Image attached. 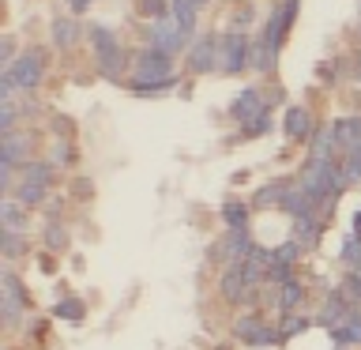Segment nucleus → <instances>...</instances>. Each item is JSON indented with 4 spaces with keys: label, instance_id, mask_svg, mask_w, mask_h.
I'll list each match as a JSON object with an SVG mask.
<instances>
[{
    "label": "nucleus",
    "instance_id": "24",
    "mask_svg": "<svg viewBox=\"0 0 361 350\" xmlns=\"http://www.w3.org/2000/svg\"><path fill=\"white\" fill-rule=\"evenodd\" d=\"M222 222L230 226V230H248V207L237 200H226L222 203Z\"/></svg>",
    "mask_w": 361,
    "mask_h": 350
},
{
    "label": "nucleus",
    "instance_id": "44",
    "mask_svg": "<svg viewBox=\"0 0 361 350\" xmlns=\"http://www.w3.org/2000/svg\"><path fill=\"white\" fill-rule=\"evenodd\" d=\"M357 83H361V72H357Z\"/></svg>",
    "mask_w": 361,
    "mask_h": 350
},
{
    "label": "nucleus",
    "instance_id": "11",
    "mask_svg": "<svg viewBox=\"0 0 361 350\" xmlns=\"http://www.w3.org/2000/svg\"><path fill=\"white\" fill-rule=\"evenodd\" d=\"M214 253H219V264H241V260L252 253V237H248V230H226V237L219 241V248H214Z\"/></svg>",
    "mask_w": 361,
    "mask_h": 350
},
{
    "label": "nucleus",
    "instance_id": "32",
    "mask_svg": "<svg viewBox=\"0 0 361 350\" xmlns=\"http://www.w3.org/2000/svg\"><path fill=\"white\" fill-rule=\"evenodd\" d=\"M64 245H68V230L61 222H49V226H45V248L56 253V248H64Z\"/></svg>",
    "mask_w": 361,
    "mask_h": 350
},
{
    "label": "nucleus",
    "instance_id": "46",
    "mask_svg": "<svg viewBox=\"0 0 361 350\" xmlns=\"http://www.w3.org/2000/svg\"><path fill=\"white\" fill-rule=\"evenodd\" d=\"M357 30H361V27H357Z\"/></svg>",
    "mask_w": 361,
    "mask_h": 350
},
{
    "label": "nucleus",
    "instance_id": "36",
    "mask_svg": "<svg viewBox=\"0 0 361 350\" xmlns=\"http://www.w3.org/2000/svg\"><path fill=\"white\" fill-rule=\"evenodd\" d=\"M140 11H143V16H158V19H162V0H140Z\"/></svg>",
    "mask_w": 361,
    "mask_h": 350
},
{
    "label": "nucleus",
    "instance_id": "26",
    "mask_svg": "<svg viewBox=\"0 0 361 350\" xmlns=\"http://www.w3.org/2000/svg\"><path fill=\"white\" fill-rule=\"evenodd\" d=\"M79 38V27H75V19H53V42L61 45V49H72Z\"/></svg>",
    "mask_w": 361,
    "mask_h": 350
},
{
    "label": "nucleus",
    "instance_id": "16",
    "mask_svg": "<svg viewBox=\"0 0 361 350\" xmlns=\"http://www.w3.org/2000/svg\"><path fill=\"white\" fill-rule=\"evenodd\" d=\"M331 128H335V140H338L343 151H354V147L361 143V117H338Z\"/></svg>",
    "mask_w": 361,
    "mask_h": 350
},
{
    "label": "nucleus",
    "instance_id": "18",
    "mask_svg": "<svg viewBox=\"0 0 361 350\" xmlns=\"http://www.w3.org/2000/svg\"><path fill=\"white\" fill-rule=\"evenodd\" d=\"M282 128H286V140H305L312 128V121H309V109L305 106H290L286 109V121H282Z\"/></svg>",
    "mask_w": 361,
    "mask_h": 350
},
{
    "label": "nucleus",
    "instance_id": "9",
    "mask_svg": "<svg viewBox=\"0 0 361 350\" xmlns=\"http://www.w3.org/2000/svg\"><path fill=\"white\" fill-rule=\"evenodd\" d=\"M219 61H222V42L214 38V34H203V38L188 49L192 72H211V68H219Z\"/></svg>",
    "mask_w": 361,
    "mask_h": 350
},
{
    "label": "nucleus",
    "instance_id": "14",
    "mask_svg": "<svg viewBox=\"0 0 361 350\" xmlns=\"http://www.w3.org/2000/svg\"><path fill=\"white\" fill-rule=\"evenodd\" d=\"M331 339L338 346H361V313H357V305L346 313V320L331 327Z\"/></svg>",
    "mask_w": 361,
    "mask_h": 350
},
{
    "label": "nucleus",
    "instance_id": "27",
    "mask_svg": "<svg viewBox=\"0 0 361 350\" xmlns=\"http://www.w3.org/2000/svg\"><path fill=\"white\" fill-rule=\"evenodd\" d=\"M301 253H305V248L290 237V241H282L279 248H271V264H286V267H293V264L301 260Z\"/></svg>",
    "mask_w": 361,
    "mask_h": 350
},
{
    "label": "nucleus",
    "instance_id": "5",
    "mask_svg": "<svg viewBox=\"0 0 361 350\" xmlns=\"http://www.w3.org/2000/svg\"><path fill=\"white\" fill-rule=\"evenodd\" d=\"M158 79H173V61H169V53L154 49V45L151 49H140L132 83H158Z\"/></svg>",
    "mask_w": 361,
    "mask_h": 350
},
{
    "label": "nucleus",
    "instance_id": "2",
    "mask_svg": "<svg viewBox=\"0 0 361 350\" xmlns=\"http://www.w3.org/2000/svg\"><path fill=\"white\" fill-rule=\"evenodd\" d=\"M90 49H94V61H98V68H102V76H109V79L121 76L124 49H121V38H117L109 27H102V23H94V27H90Z\"/></svg>",
    "mask_w": 361,
    "mask_h": 350
},
{
    "label": "nucleus",
    "instance_id": "42",
    "mask_svg": "<svg viewBox=\"0 0 361 350\" xmlns=\"http://www.w3.org/2000/svg\"><path fill=\"white\" fill-rule=\"evenodd\" d=\"M357 72H361V56H357Z\"/></svg>",
    "mask_w": 361,
    "mask_h": 350
},
{
    "label": "nucleus",
    "instance_id": "25",
    "mask_svg": "<svg viewBox=\"0 0 361 350\" xmlns=\"http://www.w3.org/2000/svg\"><path fill=\"white\" fill-rule=\"evenodd\" d=\"M23 181L49 188V185H53V166H49V162H23Z\"/></svg>",
    "mask_w": 361,
    "mask_h": 350
},
{
    "label": "nucleus",
    "instance_id": "39",
    "mask_svg": "<svg viewBox=\"0 0 361 350\" xmlns=\"http://www.w3.org/2000/svg\"><path fill=\"white\" fill-rule=\"evenodd\" d=\"M90 4H94V0H68V8H72V11H87Z\"/></svg>",
    "mask_w": 361,
    "mask_h": 350
},
{
    "label": "nucleus",
    "instance_id": "17",
    "mask_svg": "<svg viewBox=\"0 0 361 350\" xmlns=\"http://www.w3.org/2000/svg\"><path fill=\"white\" fill-rule=\"evenodd\" d=\"M275 290V286H271ZM301 298H305V290H301V282L298 279H290L286 286H279L275 294H271V305H275V309H282V313H293L301 305Z\"/></svg>",
    "mask_w": 361,
    "mask_h": 350
},
{
    "label": "nucleus",
    "instance_id": "28",
    "mask_svg": "<svg viewBox=\"0 0 361 350\" xmlns=\"http://www.w3.org/2000/svg\"><path fill=\"white\" fill-rule=\"evenodd\" d=\"M275 327H279V339H293V335H298V332H305V327H309V316L286 313V316H282V320H279Z\"/></svg>",
    "mask_w": 361,
    "mask_h": 350
},
{
    "label": "nucleus",
    "instance_id": "45",
    "mask_svg": "<svg viewBox=\"0 0 361 350\" xmlns=\"http://www.w3.org/2000/svg\"><path fill=\"white\" fill-rule=\"evenodd\" d=\"M338 350H346V346H338Z\"/></svg>",
    "mask_w": 361,
    "mask_h": 350
},
{
    "label": "nucleus",
    "instance_id": "34",
    "mask_svg": "<svg viewBox=\"0 0 361 350\" xmlns=\"http://www.w3.org/2000/svg\"><path fill=\"white\" fill-rule=\"evenodd\" d=\"M343 294H346L350 305H361V275L357 271H350V275L343 279Z\"/></svg>",
    "mask_w": 361,
    "mask_h": 350
},
{
    "label": "nucleus",
    "instance_id": "30",
    "mask_svg": "<svg viewBox=\"0 0 361 350\" xmlns=\"http://www.w3.org/2000/svg\"><path fill=\"white\" fill-rule=\"evenodd\" d=\"M343 177H346V185L361 181V143L354 147V151H346V158H343Z\"/></svg>",
    "mask_w": 361,
    "mask_h": 350
},
{
    "label": "nucleus",
    "instance_id": "8",
    "mask_svg": "<svg viewBox=\"0 0 361 350\" xmlns=\"http://www.w3.org/2000/svg\"><path fill=\"white\" fill-rule=\"evenodd\" d=\"M230 113L245 124V128H252V124L264 117V113H271V109H267V102H264V95H259L256 87H245L241 95L230 102Z\"/></svg>",
    "mask_w": 361,
    "mask_h": 350
},
{
    "label": "nucleus",
    "instance_id": "10",
    "mask_svg": "<svg viewBox=\"0 0 361 350\" xmlns=\"http://www.w3.org/2000/svg\"><path fill=\"white\" fill-rule=\"evenodd\" d=\"M248 61H252V53H248V42H245L237 30L226 34V38H222V61H219L222 72H226V76H237Z\"/></svg>",
    "mask_w": 361,
    "mask_h": 350
},
{
    "label": "nucleus",
    "instance_id": "12",
    "mask_svg": "<svg viewBox=\"0 0 361 350\" xmlns=\"http://www.w3.org/2000/svg\"><path fill=\"white\" fill-rule=\"evenodd\" d=\"M316 207H320V200L312 196L309 188H293L290 185V192H286V200H282V211L290 215V219H305V215H316Z\"/></svg>",
    "mask_w": 361,
    "mask_h": 350
},
{
    "label": "nucleus",
    "instance_id": "3",
    "mask_svg": "<svg viewBox=\"0 0 361 350\" xmlns=\"http://www.w3.org/2000/svg\"><path fill=\"white\" fill-rule=\"evenodd\" d=\"M42 76H45V53L42 49L23 53V56H16V61L4 68V79H11L16 90H34L42 83Z\"/></svg>",
    "mask_w": 361,
    "mask_h": 350
},
{
    "label": "nucleus",
    "instance_id": "19",
    "mask_svg": "<svg viewBox=\"0 0 361 350\" xmlns=\"http://www.w3.org/2000/svg\"><path fill=\"white\" fill-rule=\"evenodd\" d=\"M320 219L316 215H305V219H293V241H298L301 248H312L316 241H320Z\"/></svg>",
    "mask_w": 361,
    "mask_h": 350
},
{
    "label": "nucleus",
    "instance_id": "13",
    "mask_svg": "<svg viewBox=\"0 0 361 350\" xmlns=\"http://www.w3.org/2000/svg\"><path fill=\"white\" fill-rule=\"evenodd\" d=\"M219 286H222V298H226V301H245L248 290H252V286L245 282V275H241V264H230V267H226Z\"/></svg>",
    "mask_w": 361,
    "mask_h": 350
},
{
    "label": "nucleus",
    "instance_id": "40",
    "mask_svg": "<svg viewBox=\"0 0 361 350\" xmlns=\"http://www.w3.org/2000/svg\"><path fill=\"white\" fill-rule=\"evenodd\" d=\"M354 237H361V207H357V215H354Z\"/></svg>",
    "mask_w": 361,
    "mask_h": 350
},
{
    "label": "nucleus",
    "instance_id": "15",
    "mask_svg": "<svg viewBox=\"0 0 361 350\" xmlns=\"http://www.w3.org/2000/svg\"><path fill=\"white\" fill-rule=\"evenodd\" d=\"M0 222H4V230H11V234L27 230V211H23V203L16 196L0 200Z\"/></svg>",
    "mask_w": 361,
    "mask_h": 350
},
{
    "label": "nucleus",
    "instance_id": "22",
    "mask_svg": "<svg viewBox=\"0 0 361 350\" xmlns=\"http://www.w3.org/2000/svg\"><path fill=\"white\" fill-rule=\"evenodd\" d=\"M335 147H338L335 128H316L312 143H309V158H331V155H335Z\"/></svg>",
    "mask_w": 361,
    "mask_h": 350
},
{
    "label": "nucleus",
    "instance_id": "1",
    "mask_svg": "<svg viewBox=\"0 0 361 350\" xmlns=\"http://www.w3.org/2000/svg\"><path fill=\"white\" fill-rule=\"evenodd\" d=\"M293 16H298V0H279V8L271 11V23L264 30V42H259V53H256V68H259V72H267V68L275 64L282 42H286V34L293 27Z\"/></svg>",
    "mask_w": 361,
    "mask_h": 350
},
{
    "label": "nucleus",
    "instance_id": "37",
    "mask_svg": "<svg viewBox=\"0 0 361 350\" xmlns=\"http://www.w3.org/2000/svg\"><path fill=\"white\" fill-rule=\"evenodd\" d=\"M53 158H56V162H72L75 155H72V147H68V143H56L53 147Z\"/></svg>",
    "mask_w": 361,
    "mask_h": 350
},
{
    "label": "nucleus",
    "instance_id": "4",
    "mask_svg": "<svg viewBox=\"0 0 361 350\" xmlns=\"http://www.w3.org/2000/svg\"><path fill=\"white\" fill-rule=\"evenodd\" d=\"M23 309H27V290H23L19 275L11 267L0 271V316H4V324H19L23 320Z\"/></svg>",
    "mask_w": 361,
    "mask_h": 350
},
{
    "label": "nucleus",
    "instance_id": "6",
    "mask_svg": "<svg viewBox=\"0 0 361 350\" xmlns=\"http://www.w3.org/2000/svg\"><path fill=\"white\" fill-rule=\"evenodd\" d=\"M233 335L241 339V343H248V346H271V343H282V339H279V327L271 324V320H264L259 313H245L241 320L233 324Z\"/></svg>",
    "mask_w": 361,
    "mask_h": 350
},
{
    "label": "nucleus",
    "instance_id": "21",
    "mask_svg": "<svg viewBox=\"0 0 361 350\" xmlns=\"http://www.w3.org/2000/svg\"><path fill=\"white\" fill-rule=\"evenodd\" d=\"M286 192H290V181H271V185H264L256 192V207H282V200H286Z\"/></svg>",
    "mask_w": 361,
    "mask_h": 350
},
{
    "label": "nucleus",
    "instance_id": "43",
    "mask_svg": "<svg viewBox=\"0 0 361 350\" xmlns=\"http://www.w3.org/2000/svg\"><path fill=\"white\" fill-rule=\"evenodd\" d=\"M219 350H230V346H219Z\"/></svg>",
    "mask_w": 361,
    "mask_h": 350
},
{
    "label": "nucleus",
    "instance_id": "35",
    "mask_svg": "<svg viewBox=\"0 0 361 350\" xmlns=\"http://www.w3.org/2000/svg\"><path fill=\"white\" fill-rule=\"evenodd\" d=\"M16 117H19V109L11 106V102H4V106H0V128H4V135L16 132Z\"/></svg>",
    "mask_w": 361,
    "mask_h": 350
},
{
    "label": "nucleus",
    "instance_id": "23",
    "mask_svg": "<svg viewBox=\"0 0 361 350\" xmlns=\"http://www.w3.org/2000/svg\"><path fill=\"white\" fill-rule=\"evenodd\" d=\"M53 316H56V320H68V324H79L87 316V305L79 298H61V301H56V309H53Z\"/></svg>",
    "mask_w": 361,
    "mask_h": 350
},
{
    "label": "nucleus",
    "instance_id": "38",
    "mask_svg": "<svg viewBox=\"0 0 361 350\" xmlns=\"http://www.w3.org/2000/svg\"><path fill=\"white\" fill-rule=\"evenodd\" d=\"M0 61H16V56H11V38H4V42H0Z\"/></svg>",
    "mask_w": 361,
    "mask_h": 350
},
{
    "label": "nucleus",
    "instance_id": "41",
    "mask_svg": "<svg viewBox=\"0 0 361 350\" xmlns=\"http://www.w3.org/2000/svg\"><path fill=\"white\" fill-rule=\"evenodd\" d=\"M185 4H192V8H203V4H207V0H185Z\"/></svg>",
    "mask_w": 361,
    "mask_h": 350
},
{
    "label": "nucleus",
    "instance_id": "31",
    "mask_svg": "<svg viewBox=\"0 0 361 350\" xmlns=\"http://www.w3.org/2000/svg\"><path fill=\"white\" fill-rule=\"evenodd\" d=\"M42 196H45V188H42V185H30V181H23V185L16 188V200L23 203V207H34V203H42Z\"/></svg>",
    "mask_w": 361,
    "mask_h": 350
},
{
    "label": "nucleus",
    "instance_id": "33",
    "mask_svg": "<svg viewBox=\"0 0 361 350\" xmlns=\"http://www.w3.org/2000/svg\"><path fill=\"white\" fill-rule=\"evenodd\" d=\"M0 253H4L8 260H16L23 253V237L11 234V230H0Z\"/></svg>",
    "mask_w": 361,
    "mask_h": 350
},
{
    "label": "nucleus",
    "instance_id": "20",
    "mask_svg": "<svg viewBox=\"0 0 361 350\" xmlns=\"http://www.w3.org/2000/svg\"><path fill=\"white\" fill-rule=\"evenodd\" d=\"M27 155H30V140H27V135L8 132V135H4V166H16V162H23ZM27 162H30V158H27Z\"/></svg>",
    "mask_w": 361,
    "mask_h": 350
},
{
    "label": "nucleus",
    "instance_id": "29",
    "mask_svg": "<svg viewBox=\"0 0 361 350\" xmlns=\"http://www.w3.org/2000/svg\"><path fill=\"white\" fill-rule=\"evenodd\" d=\"M338 256H343V264H346L350 271H357V275H361V237H346V241H343V253H338Z\"/></svg>",
    "mask_w": 361,
    "mask_h": 350
},
{
    "label": "nucleus",
    "instance_id": "7",
    "mask_svg": "<svg viewBox=\"0 0 361 350\" xmlns=\"http://www.w3.org/2000/svg\"><path fill=\"white\" fill-rule=\"evenodd\" d=\"M147 34H151V45H154V49H162V53H169V56H173L177 49H185V45H188V34L180 30L177 23H173V16L154 19Z\"/></svg>",
    "mask_w": 361,
    "mask_h": 350
}]
</instances>
